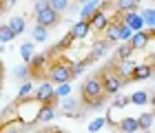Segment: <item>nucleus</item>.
<instances>
[{
	"instance_id": "obj_1",
	"label": "nucleus",
	"mask_w": 155,
	"mask_h": 133,
	"mask_svg": "<svg viewBox=\"0 0 155 133\" xmlns=\"http://www.w3.org/2000/svg\"><path fill=\"white\" fill-rule=\"evenodd\" d=\"M49 82H55V85L71 82V62L58 60L55 65H51V69H49Z\"/></svg>"
},
{
	"instance_id": "obj_2",
	"label": "nucleus",
	"mask_w": 155,
	"mask_h": 133,
	"mask_svg": "<svg viewBox=\"0 0 155 133\" xmlns=\"http://www.w3.org/2000/svg\"><path fill=\"white\" fill-rule=\"evenodd\" d=\"M80 93H82V102H91V100H95V98H102L104 93H102L100 78H89L87 82H82Z\"/></svg>"
},
{
	"instance_id": "obj_3",
	"label": "nucleus",
	"mask_w": 155,
	"mask_h": 133,
	"mask_svg": "<svg viewBox=\"0 0 155 133\" xmlns=\"http://www.w3.org/2000/svg\"><path fill=\"white\" fill-rule=\"evenodd\" d=\"M100 82H102V93H104V95H117V93H120V89L124 87V85H122L124 80H122V78H117L113 71L102 73Z\"/></svg>"
},
{
	"instance_id": "obj_4",
	"label": "nucleus",
	"mask_w": 155,
	"mask_h": 133,
	"mask_svg": "<svg viewBox=\"0 0 155 133\" xmlns=\"http://www.w3.org/2000/svg\"><path fill=\"white\" fill-rule=\"evenodd\" d=\"M36 102L38 104H58V98H55V93H53V85L51 82H42V85L38 87V91H36Z\"/></svg>"
},
{
	"instance_id": "obj_5",
	"label": "nucleus",
	"mask_w": 155,
	"mask_h": 133,
	"mask_svg": "<svg viewBox=\"0 0 155 133\" xmlns=\"http://www.w3.org/2000/svg\"><path fill=\"white\" fill-rule=\"evenodd\" d=\"M58 22H60V13L53 11L51 7H47V9H42V11L36 13V25H40V27L51 29V27H55Z\"/></svg>"
},
{
	"instance_id": "obj_6",
	"label": "nucleus",
	"mask_w": 155,
	"mask_h": 133,
	"mask_svg": "<svg viewBox=\"0 0 155 133\" xmlns=\"http://www.w3.org/2000/svg\"><path fill=\"white\" fill-rule=\"evenodd\" d=\"M151 40H153V29L133 31V36L129 38V47L133 49V51H140V49H146V45H149Z\"/></svg>"
},
{
	"instance_id": "obj_7",
	"label": "nucleus",
	"mask_w": 155,
	"mask_h": 133,
	"mask_svg": "<svg viewBox=\"0 0 155 133\" xmlns=\"http://www.w3.org/2000/svg\"><path fill=\"white\" fill-rule=\"evenodd\" d=\"M111 22L109 16L104 13L102 9H95L93 11V16L89 18V27H91V31H104V27H107Z\"/></svg>"
},
{
	"instance_id": "obj_8",
	"label": "nucleus",
	"mask_w": 155,
	"mask_h": 133,
	"mask_svg": "<svg viewBox=\"0 0 155 133\" xmlns=\"http://www.w3.org/2000/svg\"><path fill=\"white\" fill-rule=\"evenodd\" d=\"M122 22L129 27L131 31H144V20L135 11H124V20H122Z\"/></svg>"
},
{
	"instance_id": "obj_9",
	"label": "nucleus",
	"mask_w": 155,
	"mask_h": 133,
	"mask_svg": "<svg viewBox=\"0 0 155 133\" xmlns=\"http://www.w3.org/2000/svg\"><path fill=\"white\" fill-rule=\"evenodd\" d=\"M91 33V27H89V20H78V22L71 27V31H69V36L73 40H84Z\"/></svg>"
},
{
	"instance_id": "obj_10",
	"label": "nucleus",
	"mask_w": 155,
	"mask_h": 133,
	"mask_svg": "<svg viewBox=\"0 0 155 133\" xmlns=\"http://www.w3.org/2000/svg\"><path fill=\"white\" fill-rule=\"evenodd\" d=\"M133 67H135V62H131L129 60H117V65L113 69V73L117 75V78H122V80H131V71H133Z\"/></svg>"
},
{
	"instance_id": "obj_11",
	"label": "nucleus",
	"mask_w": 155,
	"mask_h": 133,
	"mask_svg": "<svg viewBox=\"0 0 155 133\" xmlns=\"http://www.w3.org/2000/svg\"><path fill=\"white\" fill-rule=\"evenodd\" d=\"M45 67H49V53H38V55H33L31 62H29V71L33 75H40V71Z\"/></svg>"
},
{
	"instance_id": "obj_12",
	"label": "nucleus",
	"mask_w": 155,
	"mask_h": 133,
	"mask_svg": "<svg viewBox=\"0 0 155 133\" xmlns=\"http://www.w3.org/2000/svg\"><path fill=\"white\" fill-rule=\"evenodd\" d=\"M153 75V65L146 62V65H135L131 71V80H149Z\"/></svg>"
},
{
	"instance_id": "obj_13",
	"label": "nucleus",
	"mask_w": 155,
	"mask_h": 133,
	"mask_svg": "<svg viewBox=\"0 0 155 133\" xmlns=\"http://www.w3.org/2000/svg\"><path fill=\"white\" fill-rule=\"evenodd\" d=\"M60 107H62V111H64L67 115H71V118H80V115H82V111L78 109V107H80V102L73 100L71 95H67L64 102H60Z\"/></svg>"
},
{
	"instance_id": "obj_14",
	"label": "nucleus",
	"mask_w": 155,
	"mask_h": 133,
	"mask_svg": "<svg viewBox=\"0 0 155 133\" xmlns=\"http://www.w3.org/2000/svg\"><path fill=\"white\" fill-rule=\"evenodd\" d=\"M55 118V104H40L38 113H36V122H51Z\"/></svg>"
},
{
	"instance_id": "obj_15",
	"label": "nucleus",
	"mask_w": 155,
	"mask_h": 133,
	"mask_svg": "<svg viewBox=\"0 0 155 133\" xmlns=\"http://www.w3.org/2000/svg\"><path fill=\"white\" fill-rule=\"evenodd\" d=\"M120 20H113V22H109L104 27V40L111 45V42H117V33H120Z\"/></svg>"
},
{
	"instance_id": "obj_16",
	"label": "nucleus",
	"mask_w": 155,
	"mask_h": 133,
	"mask_svg": "<svg viewBox=\"0 0 155 133\" xmlns=\"http://www.w3.org/2000/svg\"><path fill=\"white\" fill-rule=\"evenodd\" d=\"M117 129L122 131V133H137L140 127H137V118H122V120L117 122Z\"/></svg>"
},
{
	"instance_id": "obj_17",
	"label": "nucleus",
	"mask_w": 155,
	"mask_h": 133,
	"mask_svg": "<svg viewBox=\"0 0 155 133\" xmlns=\"http://www.w3.org/2000/svg\"><path fill=\"white\" fill-rule=\"evenodd\" d=\"M7 27L13 31V36H20V33H25L27 29V22H25V18L22 16H11L9 18V22H7Z\"/></svg>"
},
{
	"instance_id": "obj_18",
	"label": "nucleus",
	"mask_w": 155,
	"mask_h": 133,
	"mask_svg": "<svg viewBox=\"0 0 155 133\" xmlns=\"http://www.w3.org/2000/svg\"><path fill=\"white\" fill-rule=\"evenodd\" d=\"M95 9H100V0H89L87 5H82V9H80V20H89L91 16H93Z\"/></svg>"
},
{
	"instance_id": "obj_19",
	"label": "nucleus",
	"mask_w": 155,
	"mask_h": 133,
	"mask_svg": "<svg viewBox=\"0 0 155 133\" xmlns=\"http://www.w3.org/2000/svg\"><path fill=\"white\" fill-rule=\"evenodd\" d=\"M149 102H151V93H146V91H135L133 95H129V104L142 107V104H149Z\"/></svg>"
},
{
	"instance_id": "obj_20",
	"label": "nucleus",
	"mask_w": 155,
	"mask_h": 133,
	"mask_svg": "<svg viewBox=\"0 0 155 133\" xmlns=\"http://www.w3.org/2000/svg\"><path fill=\"white\" fill-rule=\"evenodd\" d=\"M33 45H36V42L27 40V42H22V47H20V58L25 60V65H29V62H31V58L36 55V53H33Z\"/></svg>"
},
{
	"instance_id": "obj_21",
	"label": "nucleus",
	"mask_w": 155,
	"mask_h": 133,
	"mask_svg": "<svg viewBox=\"0 0 155 133\" xmlns=\"http://www.w3.org/2000/svg\"><path fill=\"white\" fill-rule=\"evenodd\" d=\"M31 42H47V38H49V29L47 27H40V25H36L33 27V31H31Z\"/></svg>"
},
{
	"instance_id": "obj_22",
	"label": "nucleus",
	"mask_w": 155,
	"mask_h": 133,
	"mask_svg": "<svg viewBox=\"0 0 155 133\" xmlns=\"http://www.w3.org/2000/svg\"><path fill=\"white\" fill-rule=\"evenodd\" d=\"M107 49H109V42H107V40H97V42L93 45V53H91V58H93V60L102 58V55L107 53Z\"/></svg>"
},
{
	"instance_id": "obj_23",
	"label": "nucleus",
	"mask_w": 155,
	"mask_h": 133,
	"mask_svg": "<svg viewBox=\"0 0 155 133\" xmlns=\"http://www.w3.org/2000/svg\"><path fill=\"white\" fill-rule=\"evenodd\" d=\"M140 0H115V7L120 11H135Z\"/></svg>"
},
{
	"instance_id": "obj_24",
	"label": "nucleus",
	"mask_w": 155,
	"mask_h": 133,
	"mask_svg": "<svg viewBox=\"0 0 155 133\" xmlns=\"http://www.w3.org/2000/svg\"><path fill=\"white\" fill-rule=\"evenodd\" d=\"M115 55H117V60H129L131 55H133V49L129 47V42H122L117 47V51H115Z\"/></svg>"
},
{
	"instance_id": "obj_25",
	"label": "nucleus",
	"mask_w": 155,
	"mask_h": 133,
	"mask_svg": "<svg viewBox=\"0 0 155 133\" xmlns=\"http://www.w3.org/2000/svg\"><path fill=\"white\" fill-rule=\"evenodd\" d=\"M49 7H51L53 11L62 13V11H67L69 7H71V0H49Z\"/></svg>"
},
{
	"instance_id": "obj_26",
	"label": "nucleus",
	"mask_w": 155,
	"mask_h": 133,
	"mask_svg": "<svg viewBox=\"0 0 155 133\" xmlns=\"http://www.w3.org/2000/svg\"><path fill=\"white\" fill-rule=\"evenodd\" d=\"M53 93H55V98H67V95H71V85L69 82H62V85H58V87H53Z\"/></svg>"
},
{
	"instance_id": "obj_27",
	"label": "nucleus",
	"mask_w": 155,
	"mask_h": 133,
	"mask_svg": "<svg viewBox=\"0 0 155 133\" xmlns=\"http://www.w3.org/2000/svg\"><path fill=\"white\" fill-rule=\"evenodd\" d=\"M137 127L140 129H151L153 127V113H151V111H149V113H142L137 118Z\"/></svg>"
},
{
	"instance_id": "obj_28",
	"label": "nucleus",
	"mask_w": 155,
	"mask_h": 133,
	"mask_svg": "<svg viewBox=\"0 0 155 133\" xmlns=\"http://www.w3.org/2000/svg\"><path fill=\"white\" fill-rule=\"evenodd\" d=\"M13 38H16V36H13V31H11V29H9L7 25H2V27H0V42H2V45L11 42Z\"/></svg>"
},
{
	"instance_id": "obj_29",
	"label": "nucleus",
	"mask_w": 155,
	"mask_h": 133,
	"mask_svg": "<svg viewBox=\"0 0 155 133\" xmlns=\"http://www.w3.org/2000/svg\"><path fill=\"white\" fill-rule=\"evenodd\" d=\"M140 16H142V20H144V27H149V29L155 27V11L153 9H146L144 13H140Z\"/></svg>"
},
{
	"instance_id": "obj_30",
	"label": "nucleus",
	"mask_w": 155,
	"mask_h": 133,
	"mask_svg": "<svg viewBox=\"0 0 155 133\" xmlns=\"http://www.w3.org/2000/svg\"><path fill=\"white\" fill-rule=\"evenodd\" d=\"M31 91H33V85L29 80H25L22 87H20V91H18V100H27V95H31Z\"/></svg>"
},
{
	"instance_id": "obj_31",
	"label": "nucleus",
	"mask_w": 155,
	"mask_h": 133,
	"mask_svg": "<svg viewBox=\"0 0 155 133\" xmlns=\"http://www.w3.org/2000/svg\"><path fill=\"white\" fill-rule=\"evenodd\" d=\"M104 124H107V118H95V120L89 122V131H91V133H97Z\"/></svg>"
},
{
	"instance_id": "obj_32",
	"label": "nucleus",
	"mask_w": 155,
	"mask_h": 133,
	"mask_svg": "<svg viewBox=\"0 0 155 133\" xmlns=\"http://www.w3.org/2000/svg\"><path fill=\"white\" fill-rule=\"evenodd\" d=\"M133 36V31L129 29V27H126L124 22L120 25V33H117V40H122V42H129V38Z\"/></svg>"
},
{
	"instance_id": "obj_33",
	"label": "nucleus",
	"mask_w": 155,
	"mask_h": 133,
	"mask_svg": "<svg viewBox=\"0 0 155 133\" xmlns=\"http://www.w3.org/2000/svg\"><path fill=\"white\" fill-rule=\"evenodd\" d=\"M13 75L16 78H20V80H25V78H29L31 75V71H29V65H20L16 71H13Z\"/></svg>"
},
{
	"instance_id": "obj_34",
	"label": "nucleus",
	"mask_w": 155,
	"mask_h": 133,
	"mask_svg": "<svg viewBox=\"0 0 155 133\" xmlns=\"http://www.w3.org/2000/svg\"><path fill=\"white\" fill-rule=\"evenodd\" d=\"M71 42H73V38H71V36L67 33V36L62 38L58 45H55V51H64V49H69V47H71Z\"/></svg>"
},
{
	"instance_id": "obj_35",
	"label": "nucleus",
	"mask_w": 155,
	"mask_h": 133,
	"mask_svg": "<svg viewBox=\"0 0 155 133\" xmlns=\"http://www.w3.org/2000/svg\"><path fill=\"white\" fill-rule=\"evenodd\" d=\"M129 104V95H115L113 100V109H124Z\"/></svg>"
},
{
	"instance_id": "obj_36",
	"label": "nucleus",
	"mask_w": 155,
	"mask_h": 133,
	"mask_svg": "<svg viewBox=\"0 0 155 133\" xmlns=\"http://www.w3.org/2000/svg\"><path fill=\"white\" fill-rule=\"evenodd\" d=\"M0 133H20V124H16V122H9L7 127H2V131Z\"/></svg>"
},
{
	"instance_id": "obj_37",
	"label": "nucleus",
	"mask_w": 155,
	"mask_h": 133,
	"mask_svg": "<svg viewBox=\"0 0 155 133\" xmlns=\"http://www.w3.org/2000/svg\"><path fill=\"white\" fill-rule=\"evenodd\" d=\"M49 7V0H36V5H33V11H42V9H47Z\"/></svg>"
},
{
	"instance_id": "obj_38",
	"label": "nucleus",
	"mask_w": 155,
	"mask_h": 133,
	"mask_svg": "<svg viewBox=\"0 0 155 133\" xmlns=\"http://www.w3.org/2000/svg\"><path fill=\"white\" fill-rule=\"evenodd\" d=\"M2 9H5V0H0V13H2Z\"/></svg>"
},
{
	"instance_id": "obj_39",
	"label": "nucleus",
	"mask_w": 155,
	"mask_h": 133,
	"mask_svg": "<svg viewBox=\"0 0 155 133\" xmlns=\"http://www.w3.org/2000/svg\"><path fill=\"white\" fill-rule=\"evenodd\" d=\"M78 2H80V5H87V2H89V0H78Z\"/></svg>"
},
{
	"instance_id": "obj_40",
	"label": "nucleus",
	"mask_w": 155,
	"mask_h": 133,
	"mask_svg": "<svg viewBox=\"0 0 155 133\" xmlns=\"http://www.w3.org/2000/svg\"><path fill=\"white\" fill-rule=\"evenodd\" d=\"M5 2H9V5H11V2H16V0H5Z\"/></svg>"
},
{
	"instance_id": "obj_41",
	"label": "nucleus",
	"mask_w": 155,
	"mask_h": 133,
	"mask_svg": "<svg viewBox=\"0 0 155 133\" xmlns=\"http://www.w3.org/2000/svg\"><path fill=\"white\" fill-rule=\"evenodd\" d=\"M45 133H51V131H45Z\"/></svg>"
},
{
	"instance_id": "obj_42",
	"label": "nucleus",
	"mask_w": 155,
	"mask_h": 133,
	"mask_svg": "<svg viewBox=\"0 0 155 133\" xmlns=\"http://www.w3.org/2000/svg\"><path fill=\"white\" fill-rule=\"evenodd\" d=\"M0 98H2V93H0Z\"/></svg>"
}]
</instances>
